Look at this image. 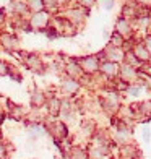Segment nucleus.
<instances>
[{"label":"nucleus","mask_w":151,"mask_h":159,"mask_svg":"<svg viewBox=\"0 0 151 159\" xmlns=\"http://www.w3.org/2000/svg\"><path fill=\"white\" fill-rule=\"evenodd\" d=\"M47 25V13L44 11H36L31 18V26L34 28H42Z\"/></svg>","instance_id":"1"},{"label":"nucleus","mask_w":151,"mask_h":159,"mask_svg":"<svg viewBox=\"0 0 151 159\" xmlns=\"http://www.w3.org/2000/svg\"><path fill=\"white\" fill-rule=\"evenodd\" d=\"M81 67L86 70V71H94L98 68V62L94 57H86V59L81 60Z\"/></svg>","instance_id":"2"},{"label":"nucleus","mask_w":151,"mask_h":159,"mask_svg":"<svg viewBox=\"0 0 151 159\" xmlns=\"http://www.w3.org/2000/svg\"><path fill=\"white\" fill-rule=\"evenodd\" d=\"M62 89L65 93H75L78 89V83L75 81L73 78H68V80H65V81L62 83Z\"/></svg>","instance_id":"3"},{"label":"nucleus","mask_w":151,"mask_h":159,"mask_svg":"<svg viewBox=\"0 0 151 159\" xmlns=\"http://www.w3.org/2000/svg\"><path fill=\"white\" fill-rule=\"evenodd\" d=\"M2 44L7 47V49H13L16 46V39L13 36H8V34H3L2 36Z\"/></svg>","instance_id":"4"},{"label":"nucleus","mask_w":151,"mask_h":159,"mask_svg":"<svg viewBox=\"0 0 151 159\" xmlns=\"http://www.w3.org/2000/svg\"><path fill=\"white\" fill-rule=\"evenodd\" d=\"M135 55L138 57V59H141V60H148V59H149L148 49H146L145 46H138V47H135Z\"/></svg>","instance_id":"5"},{"label":"nucleus","mask_w":151,"mask_h":159,"mask_svg":"<svg viewBox=\"0 0 151 159\" xmlns=\"http://www.w3.org/2000/svg\"><path fill=\"white\" fill-rule=\"evenodd\" d=\"M122 76H124V80H133L135 78V70L130 65H124V67H122Z\"/></svg>","instance_id":"6"},{"label":"nucleus","mask_w":151,"mask_h":159,"mask_svg":"<svg viewBox=\"0 0 151 159\" xmlns=\"http://www.w3.org/2000/svg\"><path fill=\"white\" fill-rule=\"evenodd\" d=\"M39 65H41V62H39V59L36 55H30V57H28V67H31L33 70H39L41 68Z\"/></svg>","instance_id":"7"},{"label":"nucleus","mask_w":151,"mask_h":159,"mask_svg":"<svg viewBox=\"0 0 151 159\" xmlns=\"http://www.w3.org/2000/svg\"><path fill=\"white\" fill-rule=\"evenodd\" d=\"M49 111L50 114H57V112H60V102L57 99H52L49 102Z\"/></svg>","instance_id":"8"},{"label":"nucleus","mask_w":151,"mask_h":159,"mask_svg":"<svg viewBox=\"0 0 151 159\" xmlns=\"http://www.w3.org/2000/svg\"><path fill=\"white\" fill-rule=\"evenodd\" d=\"M28 5H30V8L34 10V11H41V8L44 7V5H42V0H30Z\"/></svg>","instance_id":"9"},{"label":"nucleus","mask_w":151,"mask_h":159,"mask_svg":"<svg viewBox=\"0 0 151 159\" xmlns=\"http://www.w3.org/2000/svg\"><path fill=\"white\" fill-rule=\"evenodd\" d=\"M103 70L106 71L107 75H114V73H116V70H117V67H116V63L107 62V63H104V65H103Z\"/></svg>","instance_id":"10"},{"label":"nucleus","mask_w":151,"mask_h":159,"mask_svg":"<svg viewBox=\"0 0 151 159\" xmlns=\"http://www.w3.org/2000/svg\"><path fill=\"white\" fill-rule=\"evenodd\" d=\"M42 102H44V94L36 91L34 94H33V104L34 106H42Z\"/></svg>","instance_id":"11"},{"label":"nucleus","mask_w":151,"mask_h":159,"mask_svg":"<svg viewBox=\"0 0 151 159\" xmlns=\"http://www.w3.org/2000/svg\"><path fill=\"white\" fill-rule=\"evenodd\" d=\"M119 31L122 33V34H124V31L128 34V33H130V26H128V23H127V21H119Z\"/></svg>","instance_id":"12"},{"label":"nucleus","mask_w":151,"mask_h":159,"mask_svg":"<svg viewBox=\"0 0 151 159\" xmlns=\"http://www.w3.org/2000/svg\"><path fill=\"white\" fill-rule=\"evenodd\" d=\"M67 70H68V73L73 75V76H76L78 73H80V67H78V65H73V63H71L70 67H67Z\"/></svg>","instance_id":"13"},{"label":"nucleus","mask_w":151,"mask_h":159,"mask_svg":"<svg viewBox=\"0 0 151 159\" xmlns=\"http://www.w3.org/2000/svg\"><path fill=\"white\" fill-rule=\"evenodd\" d=\"M11 8L15 10L16 13H21V11H25L26 7H25V5H21V3H18V2H13V3H11Z\"/></svg>","instance_id":"14"},{"label":"nucleus","mask_w":151,"mask_h":159,"mask_svg":"<svg viewBox=\"0 0 151 159\" xmlns=\"http://www.w3.org/2000/svg\"><path fill=\"white\" fill-rule=\"evenodd\" d=\"M42 5L47 7V8H54L57 5V0H42Z\"/></svg>","instance_id":"15"},{"label":"nucleus","mask_w":151,"mask_h":159,"mask_svg":"<svg viewBox=\"0 0 151 159\" xmlns=\"http://www.w3.org/2000/svg\"><path fill=\"white\" fill-rule=\"evenodd\" d=\"M7 73H8V65L0 60V75H7Z\"/></svg>","instance_id":"16"},{"label":"nucleus","mask_w":151,"mask_h":159,"mask_svg":"<svg viewBox=\"0 0 151 159\" xmlns=\"http://www.w3.org/2000/svg\"><path fill=\"white\" fill-rule=\"evenodd\" d=\"M3 21H5V13H3L2 10H0V26L3 25Z\"/></svg>","instance_id":"17"},{"label":"nucleus","mask_w":151,"mask_h":159,"mask_svg":"<svg viewBox=\"0 0 151 159\" xmlns=\"http://www.w3.org/2000/svg\"><path fill=\"white\" fill-rule=\"evenodd\" d=\"M81 3H83V5H88V7H89V5H93V3H94V0H81Z\"/></svg>","instance_id":"18"},{"label":"nucleus","mask_w":151,"mask_h":159,"mask_svg":"<svg viewBox=\"0 0 151 159\" xmlns=\"http://www.w3.org/2000/svg\"><path fill=\"white\" fill-rule=\"evenodd\" d=\"M114 39H116V44L120 46V34H116V36H114Z\"/></svg>","instance_id":"19"},{"label":"nucleus","mask_w":151,"mask_h":159,"mask_svg":"<svg viewBox=\"0 0 151 159\" xmlns=\"http://www.w3.org/2000/svg\"><path fill=\"white\" fill-rule=\"evenodd\" d=\"M146 49L151 50V38H148V41H146Z\"/></svg>","instance_id":"20"},{"label":"nucleus","mask_w":151,"mask_h":159,"mask_svg":"<svg viewBox=\"0 0 151 159\" xmlns=\"http://www.w3.org/2000/svg\"><path fill=\"white\" fill-rule=\"evenodd\" d=\"M140 2H143V3H149L151 0H140Z\"/></svg>","instance_id":"21"},{"label":"nucleus","mask_w":151,"mask_h":159,"mask_svg":"<svg viewBox=\"0 0 151 159\" xmlns=\"http://www.w3.org/2000/svg\"><path fill=\"white\" fill-rule=\"evenodd\" d=\"M0 120H2V115H0Z\"/></svg>","instance_id":"22"}]
</instances>
